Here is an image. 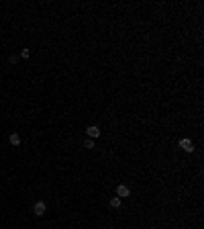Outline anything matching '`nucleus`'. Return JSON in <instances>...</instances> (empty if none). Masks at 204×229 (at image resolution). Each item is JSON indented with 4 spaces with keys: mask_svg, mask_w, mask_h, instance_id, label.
Wrapping results in <instances>:
<instances>
[{
    "mask_svg": "<svg viewBox=\"0 0 204 229\" xmlns=\"http://www.w3.org/2000/svg\"><path fill=\"white\" fill-rule=\"evenodd\" d=\"M178 145H180L186 153H192V151H194V143H192V139H188V137L180 139V143H178Z\"/></svg>",
    "mask_w": 204,
    "mask_h": 229,
    "instance_id": "1",
    "label": "nucleus"
},
{
    "mask_svg": "<svg viewBox=\"0 0 204 229\" xmlns=\"http://www.w3.org/2000/svg\"><path fill=\"white\" fill-rule=\"evenodd\" d=\"M45 211H47V205H45V200H37V203H35V207H33V213L37 215V217H43Z\"/></svg>",
    "mask_w": 204,
    "mask_h": 229,
    "instance_id": "2",
    "label": "nucleus"
},
{
    "mask_svg": "<svg viewBox=\"0 0 204 229\" xmlns=\"http://www.w3.org/2000/svg\"><path fill=\"white\" fill-rule=\"evenodd\" d=\"M86 135H88V139H96V137H100V129L96 125H90V127H86Z\"/></svg>",
    "mask_w": 204,
    "mask_h": 229,
    "instance_id": "3",
    "label": "nucleus"
},
{
    "mask_svg": "<svg viewBox=\"0 0 204 229\" xmlns=\"http://www.w3.org/2000/svg\"><path fill=\"white\" fill-rule=\"evenodd\" d=\"M129 195H131V190H129L126 184H118L117 186V196H118V199H126Z\"/></svg>",
    "mask_w": 204,
    "mask_h": 229,
    "instance_id": "4",
    "label": "nucleus"
},
{
    "mask_svg": "<svg viewBox=\"0 0 204 229\" xmlns=\"http://www.w3.org/2000/svg\"><path fill=\"white\" fill-rule=\"evenodd\" d=\"M8 141H10V145L19 147V145H20V135H19V133H15V131H12V133L8 135Z\"/></svg>",
    "mask_w": 204,
    "mask_h": 229,
    "instance_id": "5",
    "label": "nucleus"
},
{
    "mask_svg": "<svg viewBox=\"0 0 204 229\" xmlns=\"http://www.w3.org/2000/svg\"><path fill=\"white\" fill-rule=\"evenodd\" d=\"M121 203H122V199H118V196H112V199H110V207H112V209H118Z\"/></svg>",
    "mask_w": 204,
    "mask_h": 229,
    "instance_id": "6",
    "label": "nucleus"
},
{
    "mask_svg": "<svg viewBox=\"0 0 204 229\" xmlns=\"http://www.w3.org/2000/svg\"><path fill=\"white\" fill-rule=\"evenodd\" d=\"M84 147H86V149H94V139H86V141H84Z\"/></svg>",
    "mask_w": 204,
    "mask_h": 229,
    "instance_id": "7",
    "label": "nucleus"
},
{
    "mask_svg": "<svg viewBox=\"0 0 204 229\" xmlns=\"http://www.w3.org/2000/svg\"><path fill=\"white\" fill-rule=\"evenodd\" d=\"M29 55H31V49H23V51H20V57L23 59H29Z\"/></svg>",
    "mask_w": 204,
    "mask_h": 229,
    "instance_id": "8",
    "label": "nucleus"
},
{
    "mask_svg": "<svg viewBox=\"0 0 204 229\" xmlns=\"http://www.w3.org/2000/svg\"><path fill=\"white\" fill-rule=\"evenodd\" d=\"M8 62H10V63H12V66H15V63H16V62H19V55H10V57H8Z\"/></svg>",
    "mask_w": 204,
    "mask_h": 229,
    "instance_id": "9",
    "label": "nucleus"
}]
</instances>
